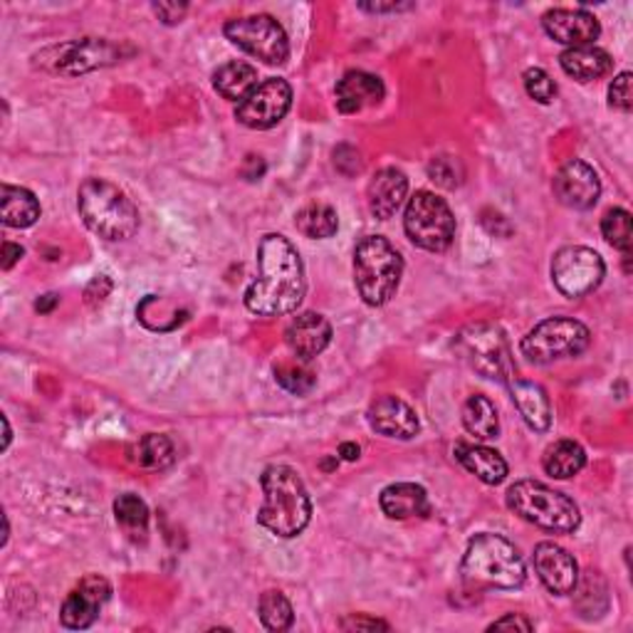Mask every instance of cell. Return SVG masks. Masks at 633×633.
I'll use <instances>...</instances> for the list:
<instances>
[{"mask_svg": "<svg viewBox=\"0 0 633 633\" xmlns=\"http://www.w3.org/2000/svg\"><path fill=\"white\" fill-rule=\"evenodd\" d=\"M461 577L473 589H517L525 584L527 569L510 539L481 532L465 549Z\"/></svg>", "mask_w": 633, "mask_h": 633, "instance_id": "3957f363", "label": "cell"}, {"mask_svg": "<svg viewBox=\"0 0 633 633\" xmlns=\"http://www.w3.org/2000/svg\"><path fill=\"white\" fill-rule=\"evenodd\" d=\"M589 327L572 317H549L523 337V355L532 365H552L559 359L579 357L589 347Z\"/></svg>", "mask_w": 633, "mask_h": 633, "instance_id": "ba28073f", "label": "cell"}, {"mask_svg": "<svg viewBox=\"0 0 633 633\" xmlns=\"http://www.w3.org/2000/svg\"><path fill=\"white\" fill-rule=\"evenodd\" d=\"M409 196V179L407 173L387 166V169L377 171V176L369 181L367 201L369 211L379 218V221H389L397 213Z\"/></svg>", "mask_w": 633, "mask_h": 633, "instance_id": "44dd1931", "label": "cell"}, {"mask_svg": "<svg viewBox=\"0 0 633 633\" xmlns=\"http://www.w3.org/2000/svg\"><path fill=\"white\" fill-rule=\"evenodd\" d=\"M403 228L413 245L429 253H443L455 235V215L451 205L433 191H416L407 203Z\"/></svg>", "mask_w": 633, "mask_h": 633, "instance_id": "9c48e42d", "label": "cell"}, {"mask_svg": "<svg viewBox=\"0 0 633 633\" xmlns=\"http://www.w3.org/2000/svg\"><path fill=\"white\" fill-rule=\"evenodd\" d=\"M3 425H6V443H3V449H8V443H10V423H8L6 416H3Z\"/></svg>", "mask_w": 633, "mask_h": 633, "instance_id": "c3c4849f", "label": "cell"}, {"mask_svg": "<svg viewBox=\"0 0 633 633\" xmlns=\"http://www.w3.org/2000/svg\"><path fill=\"white\" fill-rule=\"evenodd\" d=\"M555 193L567 209L589 211L594 209L601 196V181L597 171L587 161H567L555 176Z\"/></svg>", "mask_w": 633, "mask_h": 633, "instance_id": "5bb4252c", "label": "cell"}, {"mask_svg": "<svg viewBox=\"0 0 633 633\" xmlns=\"http://www.w3.org/2000/svg\"><path fill=\"white\" fill-rule=\"evenodd\" d=\"M265 503L257 510V525L279 539H293L305 532L313 520V500L303 477L289 465H270L261 475Z\"/></svg>", "mask_w": 633, "mask_h": 633, "instance_id": "7a4b0ae2", "label": "cell"}, {"mask_svg": "<svg viewBox=\"0 0 633 633\" xmlns=\"http://www.w3.org/2000/svg\"><path fill=\"white\" fill-rule=\"evenodd\" d=\"M453 351L473 371L485 379H497L507 383L515 377V365L510 355V341L497 325L477 321L463 327L453 339Z\"/></svg>", "mask_w": 633, "mask_h": 633, "instance_id": "52a82bcc", "label": "cell"}, {"mask_svg": "<svg viewBox=\"0 0 633 633\" xmlns=\"http://www.w3.org/2000/svg\"><path fill=\"white\" fill-rule=\"evenodd\" d=\"M381 510L391 520H411V517H423L431 513L429 495L416 483H393L383 487L379 495Z\"/></svg>", "mask_w": 633, "mask_h": 633, "instance_id": "603a6c76", "label": "cell"}, {"mask_svg": "<svg viewBox=\"0 0 633 633\" xmlns=\"http://www.w3.org/2000/svg\"><path fill=\"white\" fill-rule=\"evenodd\" d=\"M186 10H189V6H179V3H157L154 6V13H157L166 25H176V23H181L183 15H186Z\"/></svg>", "mask_w": 633, "mask_h": 633, "instance_id": "60d3db41", "label": "cell"}, {"mask_svg": "<svg viewBox=\"0 0 633 633\" xmlns=\"http://www.w3.org/2000/svg\"><path fill=\"white\" fill-rule=\"evenodd\" d=\"M510 510L523 517L525 523L535 525L552 535H572L581 525L579 505L565 493L552 490L545 483L520 481L515 483L505 495Z\"/></svg>", "mask_w": 633, "mask_h": 633, "instance_id": "5b68a950", "label": "cell"}, {"mask_svg": "<svg viewBox=\"0 0 633 633\" xmlns=\"http://www.w3.org/2000/svg\"><path fill=\"white\" fill-rule=\"evenodd\" d=\"M112 587L105 577L87 574L80 584L70 591L65 604L60 609V621L65 629L82 631L95 624L99 609L107 604Z\"/></svg>", "mask_w": 633, "mask_h": 633, "instance_id": "4fadbf2b", "label": "cell"}, {"mask_svg": "<svg viewBox=\"0 0 633 633\" xmlns=\"http://www.w3.org/2000/svg\"><path fill=\"white\" fill-rule=\"evenodd\" d=\"M523 80H525L527 95L535 102H539V105H549V102H555L557 85L542 67H529L523 75Z\"/></svg>", "mask_w": 633, "mask_h": 633, "instance_id": "d590c367", "label": "cell"}, {"mask_svg": "<svg viewBox=\"0 0 633 633\" xmlns=\"http://www.w3.org/2000/svg\"><path fill=\"white\" fill-rule=\"evenodd\" d=\"M131 463L147 471H163L173 463V443L161 433H147L129 449Z\"/></svg>", "mask_w": 633, "mask_h": 633, "instance_id": "f546056e", "label": "cell"}, {"mask_svg": "<svg viewBox=\"0 0 633 633\" xmlns=\"http://www.w3.org/2000/svg\"><path fill=\"white\" fill-rule=\"evenodd\" d=\"M335 166L345 176H357L361 169H365V161H361V154L355 147L341 144V147L335 149Z\"/></svg>", "mask_w": 633, "mask_h": 633, "instance_id": "f35d334b", "label": "cell"}, {"mask_svg": "<svg viewBox=\"0 0 633 633\" xmlns=\"http://www.w3.org/2000/svg\"><path fill=\"white\" fill-rule=\"evenodd\" d=\"M587 465V451L577 441H557L542 455V468L557 481L574 477Z\"/></svg>", "mask_w": 633, "mask_h": 633, "instance_id": "83f0119b", "label": "cell"}, {"mask_svg": "<svg viewBox=\"0 0 633 633\" xmlns=\"http://www.w3.org/2000/svg\"><path fill=\"white\" fill-rule=\"evenodd\" d=\"M55 53L57 57L53 60V70L62 72V75H82V72L114 65L122 57L117 45L97 38L75 40L70 45L55 48Z\"/></svg>", "mask_w": 633, "mask_h": 633, "instance_id": "2e32d148", "label": "cell"}, {"mask_svg": "<svg viewBox=\"0 0 633 633\" xmlns=\"http://www.w3.org/2000/svg\"><path fill=\"white\" fill-rule=\"evenodd\" d=\"M604 275L606 265L591 247L567 245L552 257V283L569 299H579L594 293Z\"/></svg>", "mask_w": 633, "mask_h": 633, "instance_id": "8fae6325", "label": "cell"}, {"mask_svg": "<svg viewBox=\"0 0 633 633\" xmlns=\"http://www.w3.org/2000/svg\"><path fill=\"white\" fill-rule=\"evenodd\" d=\"M225 38L247 55L263 60L265 65H285L289 57V40L285 28L273 15L257 13L228 20L223 28Z\"/></svg>", "mask_w": 633, "mask_h": 633, "instance_id": "30bf717a", "label": "cell"}, {"mask_svg": "<svg viewBox=\"0 0 633 633\" xmlns=\"http://www.w3.org/2000/svg\"><path fill=\"white\" fill-rule=\"evenodd\" d=\"M559 65L567 72L569 77H574L579 82H594L606 77L611 70H614V60L597 45H581V48H569L559 55Z\"/></svg>", "mask_w": 633, "mask_h": 633, "instance_id": "cb8c5ba5", "label": "cell"}, {"mask_svg": "<svg viewBox=\"0 0 633 633\" xmlns=\"http://www.w3.org/2000/svg\"><path fill=\"white\" fill-rule=\"evenodd\" d=\"M403 261L387 238L367 235L355 251V283L369 307H381L397 295Z\"/></svg>", "mask_w": 633, "mask_h": 633, "instance_id": "8992f818", "label": "cell"}, {"mask_svg": "<svg viewBox=\"0 0 633 633\" xmlns=\"http://www.w3.org/2000/svg\"><path fill=\"white\" fill-rule=\"evenodd\" d=\"M361 10H369V13H399V10H409L411 3H389V6H379V3H361Z\"/></svg>", "mask_w": 633, "mask_h": 633, "instance_id": "f6af8a7d", "label": "cell"}, {"mask_svg": "<svg viewBox=\"0 0 633 633\" xmlns=\"http://www.w3.org/2000/svg\"><path fill=\"white\" fill-rule=\"evenodd\" d=\"M297 231L313 241H325L339 231L337 211L327 203H309L295 215Z\"/></svg>", "mask_w": 633, "mask_h": 633, "instance_id": "4dcf8cb0", "label": "cell"}, {"mask_svg": "<svg viewBox=\"0 0 633 633\" xmlns=\"http://www.w3.org/2000/svg\"><path fill=\"white\" fill-rule=\"evenodd\" d=\"M367 421L371 425V431L399 441L413 439L421 429L416 411L399 397H381L373 401L367 411Z\"/></svg>", "mask_w": 633, "mask_h": 633, "instance_id": "ac0fdd59", "label": "cell"}, {"mask_svg": "<svg viewBox=\"0 0 633 633\" xmlns=\"http://www.w3.org/2000/svg\"><path fill=\"white\" fill-rule=\"evenodd\" d=\"M23 255H25V251H23V247H20V245H15V243H3V270L13 267Z\"/></svg>", "mask_w": 633, "mask_h": 633, "instance_id": "ee69618b", "label": "cell"}, {"mask_svg": "<svg viewBox=\"0 0 633 633\" xmlns=\"http://www.w3.org/2000/svg\"><path fill=\"white\" fill-rule=\"evenodd\" d=\"M275 381L283 387L285 391L295 393V397H305L315 389L317 383V373L307 367L305 359H283L275 365Z\"/></svg>", "mask_w": 633, "mask_h": 633, "instance_id": "d6a6232c", "label": "cell"}, {"mask_svg": "<svg viewBox=\"0 0 633 633\" xmlns=\"http://www.w3.org/2000/svg\"><path fill=\"white\" fill-rule=\"evenodd\" d=\"M57 303H60L57 295H43L35 303V309H38V313H50V309H53Z\"/></svg>", "mask_w": 633, "mask_h": 633, "instance_id": "7dc6e473", "label": "cell"}, {"mask_svg": "<svg viewBox=\"0 0 633 633\" xmlns=\"http://www.w3.org/2000/svg\"><path fill=\"white\" fill-rule=\"evenodd\" d=\"M359 453H361V449L357 443H341L339 445V455L345 461H357L359 458Z\"/></svg>", "mask_w": 633, "mask_h": 633, "instance_id": "bcb514c9", "label": "cell"}, {"mask_svg": "<svg viewBox=\"0 0 633 633\" xmlns=\"http://www.w3.org/2000/svg\"><path fill=\"white\" fill-rule=\"evenodd\" d=\"M490 631H507V629H515V631H532V621H527L523 614H507L503 619H497L493 621L490 626H487Z\"/></svg>", "mask_w": 633, "mask_h": 633, "instance_id": "b9f144b4", "label": "cell"}, {"mask_svg": "<svg viewBox=\"0 0 633 633\" xmlns=\"http://www.w3.org/2000/svg\"><path fill=\"white\" fill-rule=\"evenodd\" d=\"M331 341V325L325 315L303 313L289 321L285 329V345L293 357L313 361Z\"/></svg>", "mask_w": 633, "mask_h": 633, "instance_id": "d6986e66", "label": "cell"}, {"mask_svg": "<svg viewBox=\"0 0 633 633\" xmlns=\"http://www.w3.org/2000/svg\"><path fill=\"white\" fill-rule=\"evenodd\" d=\"M213 87L218 95L231 102H241L257 87V70L247 62H225L213 72Z\"/></svg>", "mask_w": 633, "mask_h": 633, "instance_id": "484cf974", "label": "cell"}, {"mask_svg": "<svg viewBox=\"0 0 633 633\" xmlns=\"http://www.w3.org/2000/svg\"><path fill=\"white\" fill-rule=\"evenodd\" d=\"M0 205H3V223L8 228H30L35 225L40 218V203L35 193L23 189V186L3 183Z\"/></svg>", "mask_w": 633, "mask_h": 633, "instance_id": "4316f807", "label": "cell"}, {"mask_svg": "<svg viewBox=\"0 0 633 633\" xmlns=\"http://www.w3.org/2000/svg\"><path fill=\"white\" fill-rule=\"evenodd\" d=\"M341 629L347 631H389V624H383L379 619H367V616H349L341 621Z\"/></svg>", "mask_w": 633, "mask_h": 633, "instance_id": "7bdbcfd3", "label": "cell"}, {"mask_svg": "<svg viewBox=\"0 0 633 633\" xmlns=\"http://www.w3.org/2000/svg\"><path fill=\"white\" fill-rule=\"evenodd\" d=\"M463 425L465 431L481 441H490L500 433V419H497L495 403L483 397V393H475L463 407Z\"/></svg>", "mask_w": 633, "mask_h": 633, "instance_id": "f1b7e54d", "label": "cell"}, {"mask_svg": "<svg viewBox=\"0 0 633 633\" xmlns=\"http://www.w3.org/2000/svg\"><path fill=\"white\" fill-rule=\"evenodd\" d=\"M429 176L443 189H455V186H461L463 169L453 157H439L429 163Z\"/></svg>", "mask_w": 633, "mask_h": 633, "instance_id": "8d00e7d4", "label": "cell"}, {"mask_svg": "<svg viewBox=\"0 0 633 633\" xmlns=\"http://www.w3.org/2000/svg\"><path fill=\"white\" fill-rule=\"evenodd\" d=\"M387 97L381 77L371 75L365 70H349L345 77L337 82V109L341 114H357L367 107L379 105Z\"/></svg>", "mask_w": 633, "mask_h": 633, "instance_id": "ffe728a7", "label": "cell"}, {"mask_svg": "<svg viewBox=\"0 0 633 633\" xmlns=\"http://www.w3.org/2000/svg\"><path fill=\"white\" fill-rule=\"evenodd\" d=\"M455 458L465 471L473 473L485 485H500L507 477V463L497 451L475 443H458L453 449Z\"/></svg>", "mask_w": 633, "mask_h": 633, "instance_id": "d4e9b609", "label": "cell"}, {"mask_svg": "<svg viewBox=\"0 0 633 633\" xmlns=\"http://www.w3.org/2000/svg\"><path fill=\"white\" fill-rule=\"evenodd\" d=\"M77 209L92 233L105 241H127L139 231V209L119 186L87 179L77 191Z\"/></svg>", "mask_w": 633, "mask_h": 633, "instance_id": "277c9868", "label": "cell"}, {"mask_svg": "<svg viewBox=\"0 0 633 633\" xmlns=\"http://www.w3.org/2000/svg\"><path fill=\"white\" fill-rule=\"evenodd\" d=\"M601 235L606 238L611 247H616L621 253L631 251V213L626 209H611L601 218Z\"/></svg>", "mask_w": 633, "mask_h": 633, "instance_id": "e575fe53", "label": "cell"}, {"mask_svg": "<svg viewBox=\"0 0 633 633\" xmlns=\"http://www.w3.org/2000/svg\"><path fill=\"white\" fill-rule=\"evenodd\" d=\"M631 72H621L609 85V107L619 112H631L633 92H631Z\"/></svg>", "mask_w": 633, "mask_h": 633, "instance_id": "74e56055", "label": "cell"}, {"mask_svg": "<svg viewBox=\"0 0 633 633\" xmlns=\"http://www.w3.org/2000/svg\"><path fill=\"white\" fill-rule=\"evenodd\" d=\"M507 387H510L515 409L520 411V416L525 419L529 429L537 433L549 431V425H552V407H549L545 389L539 387V383L520 381L515 377L507 381Z\"/></svg>", "mask_w": 633, "mask_h": 633, "instance_id": "7402d4cb", "label": "cell"}, {"mask_svg": "<svg viewBox=\"0 0 633 633\" xmlns=\"http://www.w3.org/2000/svg\"><path fill=\"white\" fill-rule=\"evenodd\" d=\"M257 611H261V621L267 631H287L295 621L293 604H289L283 591L275 589L265 591L261 597V604H257Z\"/></svg>", "mask_w": 633, "mask_h": 633, "instance_id": "836d02e7", "label": "cell"}, {"mask_svg": "<svg viewBox=\"0 0 633 633\" xmlns=\"http://www.w3.org/2000/svg\"><path fill=\"white\" fill-rule=\"evenodd\" d=\"M114 517H117L119 527L127 532L134 542L147 537L149 529V507L141 500L139 495H119L117 503H114Z\"/></svg>", "mask_w": 633, "mask_h": 633, "instance_id": "1f68e13d", "label": "cell"}, {"mask_svg": "<svg viewBox=\"0 0 633 633\" xmlns=\"http://www.w3.org/2000/svg\"><path fill=\"white\" fill-rule=\"evenodd\" d=\"M545 33L557 40V43L569 48L594 45V40L601 35L599 20L587 13L584 8H555L542 15Z\"/></svg>", "mask_w": 633, "mask_h": 633, "instance_id": "9a60e30c", "label": "cell"}, {"mask_svg": "<svg viewBox=\"0 0 633 633\" xmlns=\"http://www.w3.org/2000/svg\"><path fill=\"white\" fill-rule=\"evenodd\" d=\"M261 275L245 289V307L257 317H283L303 305L305 265L295 245L279 233H267L257 245Z\"/></svg>", "mask_w": 633, "mask_h": 633, "instance_id": "6da1fadb", "label": "cell"}, {"mask_svg": "<svg viewBox=\"0 0 633 633\" xmlns=\"http://www.w3.org/2000/svg\"><path fill=\"white\" fill-rule=\"evenodd\" d=\"M293 107V87L283 77H270L261 82L235 109V119L247 129H273L285 119Z\"/></svg>", "mask_w": 633, "mask_h": 633, "instance_id": "7c38bea8", "label": "cell"}, {"mask_svg": "<svg viewBox=\"0 0 633 633\" xmlns=\"http://www.w3.org/2000/svg\"><path fill=\"white\" fill-rule=\"evenodd\" d=\"M535 569L539 579H542V584L552 591L555 597L572 594L579 581V567L574 557L555 542H539L535 547Z\"/></svg>", "mask_w": 633, "mask_h": 633, "instance_id": "e0dca14e", "label": "cell"}, {"mask_svg": "<svg viewBox=\"0 0 633 633\" xmlns=\"http://www.w3.org/2000/svg\"><path fill=\"white\" fill-rule=\"evenodd\" d=\"M112 293V283H109V277H105V275H97L95 279H92V283L87 285V289H85V299H87V305H102L107 299V295Z\"/></svg>", "mask_w": 633, "mask_h": 633, "instance_id": "ab89813d", "label": "cell"}]
</instances>
